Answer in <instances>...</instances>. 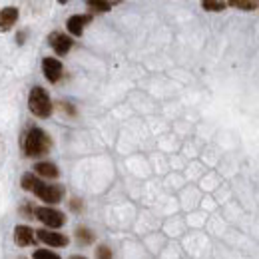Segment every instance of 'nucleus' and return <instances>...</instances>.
<instances>
[{
    "instance_id": "nucleus-21",
    "label": "nucleus",
    "mask_w": 259,
    "mask_h": 259,
    "mask_svg": "<svg viewBox=\"0 0 259 259\" xmlns=\"http://www.w3.org/2000/svg\"><path fill=\"white\" fill-rule=\"evenodd\" d=\"M70 259H86V257H82V255H74V257H70Z\"/></svg>"
},
{
    "instance_id": "nucleus-5",
    "label": "nucleus",
    "mask_w": 259,
    "mask_h": 259,
    "mask_svg": "<svg viewBox=\"0 0 259 259\" xmlns=\"http://www.w3.org/2000/svg\"><path fill=\"white\" fill-rule=\"evenodd\" d=\"M42 72H44V76H46L48 82L56 84V82H60V78H62L64 66H62V62H60L58 58H50V56H48V58L42 60Z\"/></svg>"
},
{
    "instance_id": "nucleus-14",
    "label": "nucleus",
    "mask_w": 259,
    "mask_h": 259,
    "mask_svg": "<svg viewBox=\"0 0 259 259\" xmlns=\"http://www.w3.org/2000/svg\"><path fill=\"white\" fill-rule=\"evenodd\" d=\"M229 4L235 6V8H239V10H255L257 8V2H253V0H233Z\"/></svg>"
},
{
    "instance_id": "nucleus-3",
    "label": "nucleus",
    "mask_w": 259,
    "mask_h": 259,
    "mask_svg": "<svg viewBox=\"0 0 259 259\" xmlns=\"http://www.w3.org/2000/svg\"><path fill=\"white\" fill-rule=\"evenodd\" d=\"M32 194L40 197L46 203H60L64 197V188L62 186H54V184H44L40 180H36L32 188Z\"/></svg>"
},
{
    "instance_id": "nucleus-2",
    "label": "nucleus",
    "mask_w": 259,
    "mask_h": 259,
    "mask_svg": "<svg viewBox=\"0 0 259 259\" xmlns=\"http://www.w3.org/2000/svg\"><path fill=\"white\" fill-rule=\"evenodd\" d=\"M28 108L36 118H48L52 114V100L48 96V92L40 86H34L28 96Z\"/></svg>"
},
{
    "instance_id": "nucleus-9",
    "label": "nucleus",
    "mask_w": 259,
    "mask_h": 259,
    "mask_svg": "<svg viewBox=\"0 0 259 259\" xmlns=\"http://www.w3.org/2000/svg\"><path fill=\"white\" fill-rule=\"evenodd\" d=\"M34 239H36V231H34L32 227L16 226V229H14V241H16V245H20V247L32 245Z\"/></svg>"
},
{
    "instance_id": "nucleus-4",
    "label": "nucleus",
    "mask_w": 259,
    "mask_h": 259,
    "mask_svg": "<svg viewBox=\"0 0 259 259\" xmlns=\"http://www.w3.org/2000/svg\"><path fill=\"white\" fill-rule=\"evenodd\" d=\"M34 215L44 224L48 226L50 229H58L66 224V215L62 211L54 209V207H36L34 209Z\"/></svg>"
},
{
    "instance_id": "nucleus-7",
    "label": "nucleus",
    "mask_w": 259,
    "mask_h": 259,
    "mask_svg": "<svg viewBox=\"0 0 259 259\" xmlns=\"http://www.w3.org/2000/svg\"><path fill=\"white\" fill-rule=\"evenodd\" d=\"M92 22V14H76V16H70L68 22H66V28L72 36H82L84 32V26H88Z\"/></svg>"
},
{
    "instance_id": "nucleus-10",
    "label": "nucleus",
    "mask_w": 259,
    "mask_h": 259,
    "mask_svg": "<svg viewBox=\"0 0 259 259\" xmlns=\"http://www.w3.org/2000/svg\"><path fill=\"white\" fill-rule=\"evenodd\" d=\"M18 20V8L14 6H8L4 10H0V32H6L10 30Z\"/></svg>"
},
{
    "instance_id": "nucleus-11",
    "label": "nucleus",
    "mask_w": 259,
    "mask_h": 259,
    "mask_svg": "<svg viewBox=\"0 0 259 259\" xmlns=\"http://www.w3.org/2000/svg\"><path fill=\"white\" fill-rule=\"evenodd\" d=\"M34 169H36V174L40 176V178H48V180H56L58 178V167L54 165V163L50 162H40L34 165Z\"/></svg>"
},
{
    "instance_id": "nucleus-19",
    "label": "nucleus",
    "mask_w": 259,
    "mask_h": 259,
    "mask_svg": "<svg viewBox=\"0 0 259 259\" xmlns=\"http://www.w3.org/2000/svg\"><path fill=\"white\" fill-rule=\"evenodd\" d=\"M70 207H72L74 211H82V201H80V199H72V201H70Z\"/></svg>"
},
{
    "instance_id": "nucleus-17",
    "label": "nucleus",
    "mask_w": 259,
    "mask_h": 259,
    "mask_svg": "<svg viewBox=\"0 0 259 259\" xmlns=\"http://www.w3.org/2000/svg\"><path fill=\"white\" fill-rule=\"evenodd\" d=\"M32 257L34 259H60V255L54 253V251H50V249H36Z\"/></svg>"
},
{
    "instance_id": "nucleus-16",
    "label": "nucleus",
    "mask_w": 259,
    "mask_h": 259,
    "mask_svg": "<svg viewBox=\"0 0 259 259\" xmlns=\"http://www.w3.org/2000/svg\"><path fill=\"white\" fill-rule=\"evenodd\" d=\"M36 180H38V178H36L34 174H24V176H22V182H20V184H22V190H26V192H32Z\"/></svg>"
},
{
    "instance_id": "nucleus-18",
    "label": "nucleus",
    "mask_w": 259,
    "mask_h": 259,
    "mask_svg": "<svg viewBox=\"0 0 259 259\" xmlns=\"http://www.w3.org/2000/svg\"><path fill=\"white\" fill-rule=\"evenodd\" d=\"M96 259H112V249L108 245H100L96 249Z\"/></svg>"
},
{
    "instance_id": "nucleus-1",
    "label": "nucleus",
    "mask_w": 259,
    "mask_h": 259,
    "mask_svg": "<svg viewBox=\"0 0 259 259\" xmlns=\"http://www.w3.org/2000/svg\"><path fill=\"white\" fill-rule=\"evenodd\" d=\"M52 148V140L50 136L42 128H30L26 138H24V154L28 158H36V156H46Z\"/></svg>"
},
{
    "instance_id": "nucleus-22",
    "label": "nucleus",
    "mask_w": 259,
    "mask_h": 259,
    "mask_svg": "<svg viewBox=\"0 0 259 259\" xmlns=\"http://www.w3.org/2000/svg\"><path fill=\"white\" fill-rule=\"evenodd\" d=\"M20 259H24V257H20Z\"/></svg>"
},
{
    "instance_id": "nucleus-8",
    "label": "nucleus",
    "mask_w": 259,
    "mask_h": 259,
    "mask_svg": "<svg viewBox=\"0 0 259 259\" xmlns=\"http://www.w3.org/2000/svg\"><path fill=\"white\" fill-rule=\"evenodd\" d=\"M72 38L68 36V34H62V32H54L50 34V46L54 48V52L58 54V56H64L70 52V48H72Z\"/></svg>"
},
{
    "instance_id": "nucleus-12",
    "label": "nucleus",
    "mask_w": 259,
    "mask_h": 259,
    "mask_svg": "<svg viewBox=\"0 0 259 259\" xmlns=\"http://www.w3.org/2000/svg\"><path fill=\"white\" fill-rule=\"evenodd\" d=\"M76 237H78V241H80L82 245H90V243L96 239V235H94L92 229H88V227H78V229H76Z\"/></svg>"
},
{
    "instance_id": "nucleus-13",
    "label": "nucleus",
    "mask_w": 259,
    "mask_h": 259,
    "mask_svg": "<svg viewBox=\"0 0 259 259\" xmlns=\"http://www.w3.org/2000/svg\"><path fill=\"white\" fill-rule=\"evenodd\" d=\"M201 6H203V10H209V12H222V10H226V2H218V0H203L201 2Z\"/></svg>"
},
{
    "instance_id": "nucleus-6",
    "label": "nucleus",
    "mask_w": 259,
    "mask_h": 259,
    "mask_svg": "<svg viewBox=\"0 0 259 259\" xmlns=\"http://www.w3.org/2000/svg\"><path fill=\"white\" fill-rule=\"evenodd\" d=\"M36 237H38L42 243L50 245V247H64V245H68V237H66L64 233H58V231L38 229V231H36Z\"/></svg>"
},
{
    "instance_id": "nucleus-15",
    "label": "nucleus",
    "mask_w": 259,
    "mask_h": 259,
    "mask_svg": "<svg viewBox=\"0 0 259 259\" xmlns=\"http://www.w3.org/2000/svg\"><path fill=\"white\" fill-rule=\"evenodd\" d=\"M88 8H92L96 12H108L112 8V4L110 2H100V0H90L88 2Z\"/></svg>"
},
{
    "instance_id": "nucleus-20",
    "label": "nucleus",
    "mask_w": 259,
    "mask_h": 259,
    "mask_svg": "<svg viewBox=\"0 0 259 259\" xmlns=\"http://www.w3.org/2000/svg\"><path fill=\"white\" fill-rule=\"evenodd\" d=\"M62 106H64V110L70 114V116H76V110H74V108H70V104H62Z\"/></svg>"
}]
</instances>
